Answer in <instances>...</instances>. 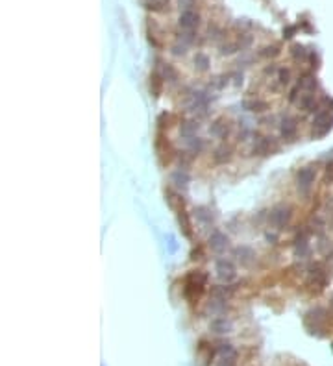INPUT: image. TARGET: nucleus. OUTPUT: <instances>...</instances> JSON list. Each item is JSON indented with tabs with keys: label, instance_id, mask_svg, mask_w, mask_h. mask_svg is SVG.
Wrapping results in <instances>:
<instances>
[{
	"label": "nucleus",
	"instance_id": "f257e3e1",
	"mask_svg": "<svg viewBox=\"0 0 333 366\" xmlns=\"http://www.w3.org/2000/svg\"><path fill=\"white\" fill-rule=\"evenodd\" d=\"M333 126V117L329 113V109H322V111H318L315 120H313V133L317 135V137H322L326 135L331 129Z\"/></svg>",
	"mask_w": 333,
	"mask_h": 366
},
{
	"label": "nucleus",
	"instance_id": "f03ea898",
	"mask_svg": "<svg viewBox=\"0 0 333 366\" xmlns=\"http://www.w3.org/2000/svg\"><path fill=\"white\" fill-rule=\"evenodd\" d=\"M202 285H204V278L202 280H198L194 274H189L187 280H185V296L191 300V302H194L196 298L200 296V292H202Z\"/></svg>",
	"mask_w": 333,
	"mask_h": 366
},
{
	"label": "nucleus",
	"instance_id": "7ed1b4c3",
	"mask_svg": "<svg viewBox=\"0 0 333 366\" xmlns=\"http://www.w3.org/2000/svg\"><path fill=\"white\" fill-rule=\"evenodd\" d=\"M200 22V17L194 13L193 10L191 11H183L182 17H180V26L185 28V30H193V28L198 26Z\"/></svg>",
	"mask_w": 333,
	"mask_h": 366
},
{
	"label": "nucleus",
	"instance_id": "20e7f679",
	"mask_svg": "<svg viewBox=\"0 0 333 366\" xmlns=\"http://www.w3.org/2000/svg\"><path fill=\"white\" fill-rule=\"evenodd\" d=\"M313 181H315V172H313L311 168H302L300 172H298V187H302L304 191L311 187Z\"/></svg>",
	"mask_w": 333,
	"mask_h": 366
},
{
	"label": "nucleus",
	"instance_id": "39448f33",
	"mask_svg": "<svg viewBox=\"0 0 333 366\" xmlns=\"http://www.w3.org/2000/svg\"><path fill=\"white\" fill-rule=\"evenodd\" d=\"M217 270H219V276L224 278V280H231V278H233V268H231V264L226 263V261H221V263L217 264Z\"/></svg>",
	"mask_w": 333,
	"mask_h": 366
},
{
	"label": "nucleus",
	"instance_id": "423d86ee",
	"mask_svg": "<svg viewBox=\"0 0 333 366\" xmlns=\"http://www.w3.org/2000/svg\"><path fill=\"white\" fill-rule=\"evenodd\" d=\"M295 129H296L295 120H290V119L283 120V126H281V133H283L285 137H289V135L295 133Z\"/></svg>",
	"mask_w": 333,
	"mask_h": 366
},
{
	"label": "nucleus",
	"instance_id": "0eeeda50",
	"mask_svg": "<svg viewBox=\"0 0 333 366\" xmlns=\"http://www.w3.org/2000/svg\"><path fill=\"white\" fill-rule=\"evenodd\" d=\"M293 56H295L296 60H306L307 58V52L306 50H304V47H300V44H295V47H293Z\"/></svg>",
	"mask_w": 333,
	"mask_h": 366
},
{
	"label": "nucleus",
	"instance_id": "6e6552de",
	"mask_svg": "<svg viewBox=\"0 0 333 366\" xmlns=\"http://www.w3.org/2000/svg\"><path fill=\"white\" fill-rule=\"evenodd\" d=\"M194 63L198 65V69L205 70V69H207V63H210V61H207V58H205L204 54H198L196 58H194Z\"/></svg>",
	"mask_w": 333,
	"mask_h": 366
},
{
	"label": "nucleus",
	"instance_id": "1a4fd4ad",
	"mask_svg": "<svg viewBox=\"0 0 333 366\" xmlns=\"http://www.w3.org/2000/svg\"><path fill=\"white\" fill-rule=\"evenodd\" d=\"M178 6H180V10L183 11H191L194 6V0H178Z\"/></svg>",
	"mask_w": 333,
	"mask_h": 366
},
{
	"label": "nucleus",
	"instance_id": "9d476101",
	"mask_svg": "<svg viewBox=\"0 0 333 366\" xmlns=\"http://www.w3.org/2000/svg\"><path fill=\"white\" fill-rule=\"evenodd\" d=\"M296 28L295 26H289L287 28V32H285V37H293V33H295Z\"/></svg>",
	"mask_w": 333,
	"mask_h": 366
}]
</instances>
